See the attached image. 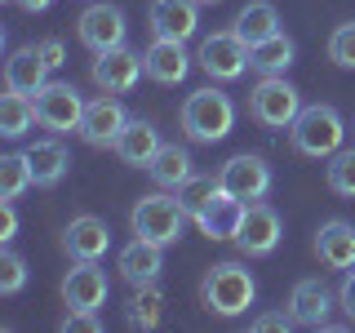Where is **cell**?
<instances>
[{
	"label": "cell",
	"instance_id": "6da1fadb",
	"mask_svg": "<svg viewBox=\"0 0 355 333\" xmlns=\"http://www.w3.org/2000/svg\"><path fill=\"white\" fill-rule=\"evenodd\" d=\"M258 298V280H253L249 266L240 262H214L200 280V307L209 316H222V320H236L253 307Z\"/></svg>",
	"mask_w": 355,
	"mask_h": 333
},
{
	"label": "cell",
	"instance_id": "7a4b0ae2",
	"mask_svg": "<svg viewBox=\"0 0 355 333\" xmlns=\"http://www.w3.org/2000/svg\"><path fill=\"white\" fill-rule=\"evenodd\" d=\"M288 142H293V151L306 155V160H329V155L342 151V142H347V120H342L338 107L311 103V107L297 111V120L288 125Z\"/></svg>",
	"mask_w": 355,
	"mask_h": 333
},
{
	"label": "cell",
	"instance_id": "3957f363",
	"mask_svg": "<svg viewBox=\"0 0 355 333\" xmlns=\"http://www.w3.org/2000/svg\"><path fill=\"white\" fill-rule=\"evenodd\" d=\"M182 133L191 142H205V147H214V142H222L231 129H236V103H231L227 94H222L218 85L209 89H196V94H187L182 103Z\"/></svg>",
	"mask_w": 355,
	"mask_h": 333
},
{
	"label": "cell",
	"instance_id": "277c9868",
	"mask_svg": "<svg viewBox=\"0 0 355 333\" xmlns=\"http://www.w3.org/2000/svg\"><path fill=\"white\" fill-rule=\"evenodd\" d=\"M187 222H191L187 205H182L178 196H164V191L142 196L138 205L129 209V227H133V236L155 240V244H178V240H182V231H187Z\"/></svg>",
	"mask_w": 355,
	"mask_h": 333
},
{
	"label": "cell",
	"instance_id": "5b68a950",
	"mask_svg": "<svg viewBox=\"0 0 355 333\" xmlns=\"http://www.w3.org/2000/svg\"><path fill=\"white\" fill-rule=\"evenodd\" d=\"M297 111H302V94H297L284 76H262V80L253 85V94H249L253 125H262V129L275 133V129H288V125H293Z\"/></svg>",
	"mask_w": 355,
	"mask_h": 333
},
{
	"label": "cell",
	"instance_id": "8992f818",
	"mask_svg": "<svg viewBox=\"0 0 355 333\" xmlns=\"http://www.w3.org/2000/svg\"><path fill=\"white\" fill-rule=\"evenodd\" d=\"M200 71L209 76V80L227 85V80H240L244 71H249V44H244L236 31H214V36L200 40V53H196Z\"/></svg>",
	"mask_w": 355,
	"mask_h": 333
},
{
	"label": "cell",
	"instance_id": "52a82bcc",
	"mask_svg": "<svg viewBox=\"0 0 355 333\" xmlns=\"http://www.w3.org/2000/svg\"><path fill=\"white\" fill-rule=\"evenodd\" d=\"M36 120L49 133H80V120H85V98H80V89L76 85H67V80H49L36 94Z\"/></svg>",
	"mask_w": 355,
	"mask_h": 333
},
{
	"label": "cell",
	"instance_id": "ba28073f",
	"mask_svg": "<svg viewBox=\"0 0 355 333\" xmlns=\"http://www.w3.org/2000/svg\"><path fill=\"white\" fill-rule=\"evenodd\" d=\"M58 293H62L67 311H103L107 293H111V280L94 258H71V271L62 275Z\"/></svg>",
	"mask_w": 355,
	"mask_h": 333
},
{
	"label": "cell",
	"instance_id": "9c48e42d",
	"mask_svg": "<svg viewBox=\"0 0 355 333\" xmlns=\"http://www.w3.org/2000/svg\"><path fill=\"white\" fill-rule=\"evenodd\" d=\"M76 36L89 53H107V49H120L129 36V22H125V9L120 5H107V0H94V5L80 14L76 22Z\"/></svg>",
	"mask_w": 355,
	"mask_h": 333
},
{
	"label": "cell",
	"instance_id": "30bf717a",
	"mask_svg": "<svg viewBox=\"0 0 355 333\" xmlns=\"http://www.w3.org/2000/svg\"><path fill=\"white\" fill-rule=\"evenodd\" d=\"M218 182H222V191H231L236 200L253 205V200H262L271 191V164H266L262 155H253V151H240L218 169Z\"/></svg>",
	"mask_w": 355,
	"mask_h": 333
},
{
	"label": "cell",
	"instance_id": "8fae6325",
	"mask_svg": "<svg viewBox=\"0 0 355 333\" xmlns=\"http://www.w3.org/2000/svg\"><path fill=\"white\" fill-rule=\"evenodd\" d=\"M280 236H284V222H280V214H275L271 205H262V200L244 205V218L236 227L240 253H249V258H266V253H275Z\"/></svg>",
	"mask_w": 355,
	"mask_h": 333
},
{
	"label": "cell",
	"instance_id": "7c38bea8",
	"mask_svg": "<svg viewBox=\"0 0 355 333\" xmlns=\"http://www.w3.org/2000/svg\"><path fill=\"white\" fill-rule=\"evenodd\" d=\"M129 125V111L116 94H103V98H89L85 103V120H80V138L89 147H116L120 129Z\"/></svg>",
	"mask_w": 355,
	"mask_h": 333
},
{
	"label": "cell",
	"instance_id": "4fadbf2b",
	"mask_svg": "<svg viewBox=\"0 0 355 333\" xmlns=\"http://www.w3.org/2000/svg\"><path fill=\"white\" fill-rule=\"evenodd\" d=\"M142 53L133 49H107V53H94V67H89V76H94V85L103 89V94H129L133 85L142 80Z\"/></svg>",
	"mask_w": 355,
	"mask_h": 333
},
{
	"label": "cell",
	"instance_id": "5bb4252c",
	"mask_svg": "<svg viewBox=\"0 0 355 333\" xmlns=\"http://www.w3.org/2000/svg\"><path fill=\"white\" fill-rule=\"evenodd\" d=\"M151 36L164 40H191L200 31V0H151Z\"/></svg>",
	"mask_w": 355,
	"mask_h": 333
},
{
	"label": "cell",
	"instance_id": "9a60e30c",
	"mask_svg": "<svg viewBox=\"0 0 355 333\" xmlns=\"http://www.w3.org/2000/svg\"><path fill=\"white\" fill-rule=\"evenodd\" d=\"M142 67L155 85H182L187 71H191V53H187V40H164L155 36L147 49H142Z\"/></svg>",
	"mask_w": 355,
	"mask_h": 333
},
{
	"label": "cell",
	"instance_id": "2e32d148",
	"mask_svg": "<svg viewBox=\"0 0 355 333\" xmlns=\"http://www.w3.org/2000/svg\"><path fill=\"white\" fill-rule=\"evenodd\" d=\"M49 71H53V67L44 62L40 44H22V49H14V53L5 58V89L36 98L40 89L49 85Z\"/></svg>",
	"mask_w": 355,
	"mask_h": 333
},
{
	"label": "cell",
	"instance_id": "e0dca14e",
	"mask_svg": "<svg viewBox=\"0 0 355 333\" xmlns=\"http://www.w3.org/2000/svg\"><path fill=\"white\" fill-rule=\"evenodd\" d=\"M160 147H164L160 129H155L151 120H142V116H129V125L120 129V138H116V147H111V151H116L120 164H129V169H147Z\"/></svg>",
	"mask_w": 355,
	"mask_h": 333
},
{
	"label": "cell",
	"instance_id": "ac0fdd59",
	"mask_svg": "<svg viewBox=\"0 0 355 333\" xmlns=\"http://www.w3.org/2000/svg\"><path fill=\"white\" fill-rule=\"evenodd\" d=\"M116 271L125 275L129 284H151V280H160V271H164V244L133 236L125 249H120Z\"/></svg>",
	"mask_w": 355,
	"mask_h": 333
},
{
	"label": "cell",
	"instance_id": "d6986e66",
	"mask_svg": "<svg viewBox=\"0 0 355 333\" xmlns=\"http://www.w3.org/2000/svg\"><path fill=\"white\" fill-rule=\"evenodd\" d=\"M315 258L329 271H351L355 266V227L347 218H333L315 231Z\"/></svg>",
	"mask_w": 355,
	"mask_h": 333
},
{
	"label": "cell",
	"instance_id": "ffe728a7",
	"mask_svg": "<svg viewBox=\"0 0 355 333\" xmlns=\"http://www.w3.org/2000/svg\"><path fill=\"white\" fill-rule=\"evenodd\" d=\"M62 249L71 253V258H94V262H98V258L111 249V227H107L98 214H80V218L67 222Z\"/></svg>",
	"mask_w": 355,
	"mask_h": 333
},
{
	"label": "cell",
	"instance_id": "44dd1931",
	"mask_svg": "<svg viewBox=\"0 0 355 333\" xmlns=\"http://www.w3.org/2000/svg\"><path fill=\"white\" fill-rule=\"evenodd\" d=\"M333 302H338V298L329 293L324 280H297L293 293H288V311H293L297 325H306V329H329Z\"/></svg>",
	"mask_w": 355,
	"mask_h": 333
},
{
	"label": "cell",
	"instance_id": "7402d4cb",
	"mask_svg": "<svg viewBox=\"0 0 355 333\" xmlns=\"http://www.w3.org/2000/svg\"><path fill=\"white\" fill-rule=\"evenodd\" d=\"M240 218H244V200H236L231 191H218L191 222L200 227V236H209V240H236Z\"/></svg>",
	"mask_w": 355,
	"mask_h": 333
},
{
	"label": "cell",
	"instance_id": "603a6c76",
	"mask_svg": "<svg viewBox=\"0 0 355 333\" xmlns=\"http://www.w3.org/2000/svg\"><path fill=\"white\" fill-rule=\"evenodd\" d=\"M147 173H151V182L160 187V191H178L182 182H191V151L187 147H178V142H164L160 151H155V160L147 164Z\"/></svg>",
	"mask_w": 355,
	"mask_h": 333
},
{
	"label": "cell",
	"instance_id": "cb8c5ba5",
	"mask_svg": "<svg viewBox=\"0 0 355 333\" xmlns=\"http://www.w3.org/2000/svg\"><path fill=\"white\" fill-rule=\"evenodd\" d=\"M231 31H236V36L253 49V44L271 40L275 31H280V14H275L271 0H249V5L236 14V27H231Z\"/></svg>",
	"mask_w": 355,
	"mask_h": 333
},
{
	"label": "cell",
	"instance_id": "d4e9b609",
	"mask_svg": "<svg viewBox=\"0 0 355 333\" xmlns=\"http://www.w3.org/2000/svg\"><path fill=\"white\" fill-rule=\"evenodd\" d=\"M27 160H31V173H36V187H58L67 169H71V155L58 138H44V142H31L27 147Z\"/></svg>",
	"mask_w": 355,
	"mask_h": 333
},
{
	"label": "cell",
	"instance_id": "484cf974",
	"mask_svg": "<svg viewBox=\"0 0 355 333\" xmlns=\"http://www.w3.org/2000/svg\"><path fill=\"white\" fill-rule=\"evenodd\" d=\"M293 40L284 36V31H275L271 40H262V44H253L249 49V62H253V71H262V76H284L288 67H293Z\"/></svg>",
	"mask_w": 355,
	"mask_h": 333
},
{
	"label": "cell",
	"instance_id": "4316f807",
	"mask_svg": "<svg viewBox=\"0 0 355 333\" xmlns=\"http://www.w3.org/2000/svg\"><path fill=\"white\" fill-rule=\"evenodd\" d=\"M31 125H40L36 120V98L9 89V94L0 98V133H5V138H22Z\"/></svg>",
	"mask_w": 355,
	"mask_h": 333
},
{
	"label": "cell",
	"instance_id": "83f0119b",
	"mask_svg": "<svg viewBox=\"0 0 355 333\" xmlns=\"http://www.w3.org/2000/svg\"><path fill=\"white\" fill-rule=\"evenodd\" d=\"M129 325L133 329H155L160 325V316H164V293H160V284H133V298H129Z\"/></svg>",
	"mask_w": 355,
	"mask_h": 333
},
{
	"label": "cell",
	"instance_id": "f1b7e54d",
	"mask_svg": "<svg viewBox=\"0 0 355 333\" xmlns=\"http://www.w3.org/2000/svg\"><path fill=\"white\" fill-rule=\"evenodd\" d=\"M27 187H36V173H31L27 151H9L0 155V200H18Z\"/></svg>",
	"mask_w": 355,
	"mask_h": 333
},
{
	"label": "cell",
	"instance_id": "f546056e",
	"mask_svg": "<svg viewBox=\"0 0 355 333\" xmlns=\"http://www.w3.org/2000/svg\"><path fill=\"white\" fill-rule=\"evenodd\" d=\"M324 182H329V191H333V196L355 200V147H342V151H333V155H329V164H324Z\"/></svg>",
	"mask_w": 355,
	"mask_h": 333
},
{
	"label": "cell",
	"instance_id": "4dcf8cb0",
	"mask_svg": "<svg viewBox=\"0 0 355 333\" xmlns=\"http://www.w3.org/2000/svg\"><path fill=\"white\" fill-rule=\"evenodd\" d=\"M222 191V182H218V178L214 173H191V182H182V187H178V200H182V205H187V214H200V209H205L209 205V200H214Z\"/></svg>",
	"mask_w": 355,
	"mask_h": 333
},
{
	"label": "cell",
	"instance_id": "1f68e13d",
	"mask_svg": "<svg viewBox=\"0 0 355 333\" xmlns=\"http://www.w3.org/2000/svg\"><path fill=\"white\" fill-rule=\"evenodd\" d=\"M329 58L342 71H355V22H338L329 36Z\"/></svg>",
	"mask_w": 355,
	"mask_h": 333
},
{
	"label": "cell",
	"instance_id": "d6a6232c",
	"mask_svg": "<svg viewBox=\"0 0 355 333\" xmlns=\"http://www.w3.org/2000/svg\"><path fill=\"white\" fill-rule=\"evenodd\" d=\"M27 289V262L14 249L0 253V293H22Z\"/></svg>",
	"mask_w": 355,
	"mask_h": 333
},
{
	"label": "cell",
	"instance_id": "836d02e7",
	"mask_svg": "<svg viewBox=\"0 0 355 333\" xmlns=\"http://www.w3.org/2000/svg\"><path fill=\"white\" fill-rule=\"evenodd\" d=\"M293 325H297L293 311H266V316H253V320H249L253 333H288Z\"/></svg>",
	"mask_w": 355,
	"mask_h": 333
},
{
	"label": "cell",
	"instance_id": "e575fe53",
	"mask_svg": "<svg viewBox=\"0 0 355 333\" xmlns=\"http://www.w3.org/2000/svg\"><path fill=\"white\" fill-rule=\"evenodd\" d=\"M62 333H103V320H98V311H67Z\"/></svg>",
	"mask_w": 355,
	"mask_h": 333
},
{
	"label": "cell",
	"instance_id": "d590c367",
	"mask_svg": "<svg viewBox=\"0 0 355 333\" xmlns=\"http://www.w3.org/2000/svg\"><path fill=\"white\" fill-rule=\"evenodd\" d=\"M338 307L347 311V320L355 325V266H351V271H342V284H338Z\"/></svg>",
	"mask_w": 355,
	"mask_h": 333
},
{
	"label": "cell",
	"instance_id": "8d00e7d4",
	"mask_svg": "<svg viewBox=\"0 0 355 333\" xmlns=\"http://www.w3.org/2000/svg\"><path fill=\"white\" fill-rule=\"evenodd\" d=\"M18 236V214H14V200H0V240H14Z\"/></svg>",
	"mask_w": 355,
	"mask_h": 333
},
{
	"label": "cell",
	"instance_id": "74e56055",
	"mask_svg": "<svg viewBox=\"0 0 355 333\" xmlns=\"http://www.w3.org/2000/svg\"><path fill=\"white\" fill-rule=\"evenodd\" d=\"M40 53H44V62L58 71V67L67 62V49H62V40H40Z\"/></svg>",
	"mask_w": 355,
	"mask_h": 333
},
{
	"label": "cell",
	"instance_id": "f35d334b",
	"mask_svg": "<svg viewBox=\"0 0 355 333\" xmlns=\"http://www.w3.org/2000/svg\"><path fill=\"white\" fill-rule=\"evenodd\" d=\"M14 5H18V9H27V14H44L53 0H14Z\"/></svg>",
	"mask_w": 355,
	"mask_h": 333
},
{
	"label": "cell",
	"instance_id": "ab89813d",
	"mask_svg": "<svg viewBox=\"0 0 355 333\" xmlns=\"http://www.w3.org/2000/svg\"><path fill=\"white\" fill-rule=\"evenodd\" d=\"M200 5H222V0H200Z\"/></svg>",
	"mask_w": 355,
	"mask_h": 333
}]
</instances>
